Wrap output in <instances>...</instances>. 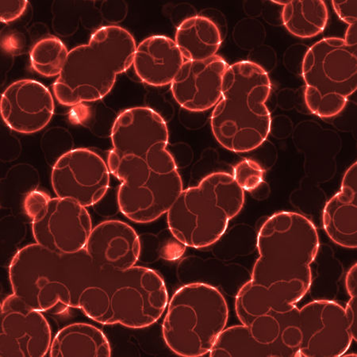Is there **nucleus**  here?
I'll return each instance as SVG.
<instances>
[{"mask_svg": "<svg viewBox=\"0 0 357 357\" xmlns=\"http://www.w3.org/2000/svg\"><path fill=\"white\" fill-rule=\"evenodd\" d=\"M229 66L220 56L202 61H184L171 89L178 105L192 112H202L220 100L225 73Z\"/></svg>", "mask_w": 357, "mask_h": 357, "instance_id": "15", "label": "nucleus"}, {"mask_svg": "<svg viewBox=\"0 0 357 357\" xmlns=\"http://www.w3.org/2000/svg\"><path fill=\"white\" fill-rule=\"evenodd\" d=\"M264 171L257 161L244 159L234 166V178L244 191L252 192L261 185Z\"/></svg>", "mask_w": 357, "mask_h": 357, "instance_id": "25", "label": "nucleus"}, {"mask_svg": "<svg viewBox=\"0 0 357 357\" xmlns=\"http://www.w3.org/2000/svg\"><path fill=\"white\" fill-rule=\"evenodd\" d=\"M161 275L151 268L96 270L79 298V309L98 324L143 329L158 321L168 307Z\"/></svg>", "mask_w": 357, "mask_h": 357, "instance_id": "3", "label": "nucleus"}, {"mask_svg": "<svg viewBox=\"0 0 357 357\" xmlns=\"http://www.w3.org/2000/svg\"><path fill=\"white\" fill-rule=\"evenodd\" d=\"M112 347L107 337L97 327L78 322L59 331L52 341L50 356H112Z\"/></svg>", "mask_w": 357, "mask_h": 357, "instance_id": "20", "label": "nucleus"}, {"mask_svg": "<svg viewBox=\"0 0 357 357\" xmlns=\"http://www.w3.org/2000/svg\"><path fill=\"white\" fill-rule=\"evenodd\" d=\"M27 1H1V22L9 23L19 19L27 8Z\"/></svg>", "mask_w": 357, "mask_h": 357, "instance_id": "28", "label": "nucleus"}, {"mask_svg": "<svg viewBox=\"0 0 357 357\" xmlns=\"http://www.w3.org/2000/svg\"><path fill=\"white\" fill-rule=\"evenodd\" d=\"M209 355L211 357H276L273 345L257 339L252 335L250 326L244 324L225 329Z\"/></svg>", "mask_w": 357, "mask_h": 357, "instance_id": "23", "label": "nucleus"}, {"mask_svg": "<svg viewBox=\"0 0 357 357\" xmlns=\"http://www.w3.org/2000/svg\"><path fill=\"white\" fill-rule=\"evenodd\" d=\"M96 266L85 249L59 255L38 244L23 247L13 258L9 279L13 294L38 312L61 314L79 308Z\"/></svg>", "mask_w": 357, "mask_h": 357, "instance_id": "2", "label": "nucleus"}, {"mask_svg": "<svg viewBox=\"0 0 357 357\" xmlns=\"http://www.w3.org/2000/svg\"><path fill=\"white\" fill-rule=\"evenodd\" d=\"M272 90L268 73L252 61L229 66L223 78L222 97L211 125L215 139L228 151H255L266 141L272 119L266 102Z\"/></svg>", "mask_w": 357, "mask_h": 357, "instance_id": "4", "label": "nucleus"}, {"mask_svg": "<svg viewBox=\"0 0 357 357\" xmlns=\"http://www.w3.org/2000/svg\"><path fill=\"white\" fill-rule=\"evenodd\" d=\"M51 199L48 194L42 191H32L26 195L23 206L31 221L47 206Z\"/></svg>", "mask_w": 357, "mask_h": 357, "instance_id": "27", "label": "nucleus"}, {"mask_svg": "<svg viewBox=\"0 0 357 357\" xmlns=\"http://www.w3.org/2000/svg\"><path fill=\"white\" fill-rule=\"evenodd\" d=\"M107 165L121 181L118 205L136 223H151L168 213L182 192L183 181L174 158L167 149L165 121L149 107L121 113L112 130Z\"/></svg>", "mask_w": 357, "mask_h": 357, "instance_id": "1", "label": "nucleus"}, {"mask_svg": "<svg viewBox=\"0 0 357 357\" xmlns=\"http://www.w3.org/2000/svg\"><path fill=\"white\" fill-rule=\"evenodd\" d=\"M85 250L98 268L125 271L139 260L141 241L130 225L108 220L92 229Z\"/></svg>", "mask_w": 357, "mask_h": 357, "instance_id": "16", "label": "nucleus"}, {"mask_svg": "<svg viewBox=\"0 0 357 357\" xmlns=\"http://www.w3.org/2000/svg\"><path fill=\"white\" fill-rule=\"evenodd\" d=\"M92 229L86 207L70 199H51L32 220L36 243L59 255H73L84 250Z\"/></svg>", "mask_w": 357, "mask_h": 357, "instance_id": "12", "label": "nucleus"}, {"mask_svg": "<svg viewBox=\"0 0 357 357\" xmlns=\"http://www.w3.org/2000/svg\"><path fill=\"white\" fill-rule=\"evenodd\" d=\"M331 3L341 20L349 26L356 24L357 1H332Z\"/></svg>", "mask_w": 357, "mask_h": 357, "instance_id": "29", "label": "nucleus"}, {"mask_svg": "<svg viewBox=\"0 0 357 357\" xmlns=\"http://www.w3.org/2000/svg\"><path fill=\"white\" fill-rule=\"evenodd\" d=\"M268 315L278 356H342L357 341V324L335 302L315 301L301 309Z\"/></svg>", "mask_w": 357, "mask_h": 357, "instance_id": "8", "label": "nucleus"}, {"mask_svg": "<svg viewBox=\"0 0 357 357\" xmlns=\"http://www.w3.org/2000/svg\"><path fill=\"white\" fill-rule=\"evenodd\" d=\"M309 48L303 44L291 45L285 52L284 64L289 70L296 75L302 74L303 63Z\"/></svg>", "mask_w": 357, "mask_h": 357, "instance_id": "26", "label": "nucleus"}, {"mask_svg": "<svg viewBox=\"0 0 357 357\" xmlns=\"http://www.w3.org/2000/svg\"><path fill=\"white\" fill-rule=\"evenodd\" d=\"M54 100L45 86L33 79H21L6 89L0 112L6 125L20 134L37 133L47 126L54 113Z\"/></svg>", "mask_w": 357, "mask_h": 357, "instance_id": "14", "label": "nucleus"}, {"mask_svg": "<svg viewBox=\"0 0 357 357\" xmlns=\"http://www.w3.org/2000/svg\"><path fill=\"white\" fill-rule=\"evenodd\" d=\"M357 44L327 38L310 47L303 63L304 100L321 119L341 114L357 89Z\"/></svg>", "mask_w": 357, "mask_h": 357, "instance_id": "10", "label": "nucleus"}, {"mask_svg": "<svg viewBox=\"0 0 357 357\" xmlns=\"http://www.w3.org/2000/svg\"><path fill=\"white\" fill-rule=\"evenodd\" d=\"M136 49L134 37L126 29H99L87 45L68 52L53 86L56 100L74 107L102 100L112 90L118 75L133 65Z\"/></svg>", "mask_w": 357, "mask_h": 357, "instance_id": "5", "label": "nucleus"}, {"mask_svg": "<svg viewBox=\"0 0 357 357\" xmlns=\"http://www.w3.org/2000/svg\"><path fill=\"white\" fill-rule=\"evenodd\" d=\"M281 20L292 36L312 38L325 30L329 13L324 1H290L282 10Z\"/></svg>", "mask_w": 357, "mask_h": 357, "instance_id": "22", "label": "nucleus"}, {"mask_svg": "<svg viewBox=\"0 0 357 357\" xmlns=\"http://www.w3.org/2000/svg\"><path fill=\"white\" fill-rule=\"evenodd\" d=\"M357 163L345 172L341 190L327 202L322 215L326 233L335 244L355 250L357 248Z\"/></svg>", "mask_w": 357, "mask_h": 357, "instance_id": "18", "label": "nucleus"}, {"mask_svg": "<svg viewBox=\"0 0 357 357\" xmlns=\"http://www.w3.org/2000/svg\"><path fill=\"white\" fill-rule=\"evenodd\" d=\"M176 43L184 59L206 61L216 56L220 50L221 32L215 23L206 17H190L178 26Z\"/></svg>", "mask_w": 357, "mask_h": 357, "instance_id": "21", "label": "nucleus"}, {"mask_svg": "<svg viewBox=\"0 0 357 357\" xmlns=\"http://www.w3.org/2000/svg\"><path fill=\"white\" fill-rule=\"evenodd\" d=\"M245 199L233 175L213 172L178 195L167 213L170 231L178 243L194 249L214 245L243 210Z\"/></svg>", "mask_w": 357, "mask_h": 357, "instance_id": "7", "label": "nucleus"}, {"mask_svg": "<svg viewBox=\"0 0 357 357\" xmlns=\"http://www.w3.org/2000/svg\"><path fill=\"white\" fill-rule=\"evenodd\" d=\"M307 294V291L296 286L266 287L248 281L236 296V313L241 324L249 326L260 317L290 312Z\"/></svg>", "mask_w": 357, "mask_h": 357, "instance_id": "19", "label": "nucleus"}, {"mask_svg": "<svg viewBox=\"0 0 357 357\" xmlns=\"http://www.w3.org/2000/svg\"><path fill=\"white\" fill-rule=\"evenodd\" d=\"M314 223L298 213L283 211L269 217L257 236L259 257L251 283L270 287L292 285L309 291L312 264L319 250Z\"/></svg>", "mask_w": 357, "mask_h": 357, "instance_id": "6", "label": "nucleus"}, {"mask_svg": "<svg viewBox=\"0 0 357 357\" xmlns=\"http://www.w3.org/2000/svg\"><path fill=\"white\" fill-rule=\"evenodd\" d=\"M110 172L100 155L88 149H73L56 160L52 186L57 197L88 207L105 197L110 186Z\"/></svg>", "mask_w": 357, "mask_h": 357, "instance_id": "11", "label": "nucleus"}, {"mask_svg": "<svg viewBox=\"0 0 357 357\" xmlns=\"http://www.w3.org/2000/svg\"><path fill=\"white\" fill-rule=\"evenodd\" d=\"M68 51L59 38L48 37L40 40L31 51L32 68L42 76H59L64 67Z\"/></svg>", "mask_w": 357, "mask_h": 357, "instance_id": "24", "label": "nucleus"}, {"mask_svg": "<svg viewBox=\"0 0 357 357\" xmlns=\"http://www.w3.org/2000/svg\"><path fill=\"white\" fill-rule=\"evenodd\" d=\"M184 63L176 42L165 36H151L136 49L134 68L143 83L163 87L174 82Z\"/></svg>", "mask_w": 357, "mask_h": 357, "instance_id": "17", "label": "nucleus"}, {"mask_svg": "<svg viewBox=\"0 0 357 357\" xmlns=\"http://www.w3.org/2000/svg\"><path fill=\"white\" fill-rule=\"evenodd\" d=\"M228 319L227 302L216 287L204 283L184 285L168 303L162 324L165 343L177 356L209 354Z\"/></svg>", "mask_w": 357, "mask_h": 357, "instance_id": "9", "label": "nucleus"}, {"mask_svg": "<svg viewBox=\"0 0 357 357\" xmlns=\"http://www.w3.org/2000/svg\"><path fill=\"white\" fill-rule=\"evenodd\" d=\"M52 343L50 324L41 312L34 310L13 294L1 305L2 357H43Z\"/></svg>", "mask_w": 357, "mask_h": 357, "instance_id": "13", "label": "nucleus"}, {"mask_svg": "<svg viewBox=\"0 0 357 357\" xmlns=\"http://www.w3.org/2000/svg\"><path fill=\"white\" fill-rule=\"evenodd\" d=\"M345 41L350 44L356 43V24L351 25L348 27L347 33H345V37L344 38Z\"/></svg>", "mask_w": 357, "mask_h": 357, "instance_id": "30", "label": "nucleus"}]
</instances>
